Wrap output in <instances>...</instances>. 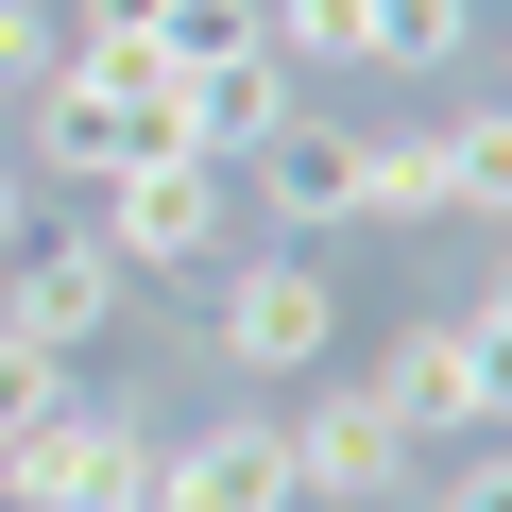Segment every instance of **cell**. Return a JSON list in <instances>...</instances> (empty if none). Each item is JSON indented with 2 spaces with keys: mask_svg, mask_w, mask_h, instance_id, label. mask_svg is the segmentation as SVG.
I'll return each mask as SVG.
<instances>
[{
  "mask_svg": "<svg viewBox=\"0 0 512 512\" xmlns=\"http://www.w3.org/2000/svg\"><path fill=\"white\" fill-rule=\"evenodd\" d=\"M376 393H393V427H410V444H478V427H512V291H478V308L410 325Z\"/></svg>",
  "mask_w": 512,
  "mask_h": 512,
  "instance_id": "obj_1",
  "label": "cell"
},
{
  "mask_svg": "<svg viewBox=\"0 0 512 512\" xmlns=\"http://www.w3.org/2000/svg\"><path fill=\"white\" fill-rule=\"evenodd\" d=\"M205 342H222V376H325V342H342L325 256H308V239H256V256H222Z\"/></svg>",
  "mask_w": 512,
  "mask_h": 512,
  "instance_id": "obj_2",
  "label": "cell"
},
{
  "mask_svg": "<svg viewBox=\"0 0 512 512\" xmlns=\"http://www.w3.org/2000/svg\"><path fill=\"white\" fill-rule=\"evenodd\" d=\"M274 427H291V495H308V512H410V461H427V444L393 427L376 376H325V393L274 410Z\"/></svg>",
  "mask_w": 512,
  "mask_h": 512,
  "instance_id": "obj_3",
  "label": "cell"
},
{
  "mask_svg": "<svg viewBox=\"0 0 512 512\" xmlns=\"http://www.w3.org/2000/svg\"><path fill=\"white\" fill-rule=\"evenodd\" d=\"M0 495H18V512H154V427L69 393L35 444H0Z\"/></svg>",
  "mask_w": 512,
  "mask_h": 512,
  "instance_id": "obj_4",
  "label": "cell"
},
{
  "mask_svg": "<svg viewBox=\"0 0 512 512\" xmlns=\"http://www.w3.org/2000/svg\"><path fill=\"white\" fill-rule=\"evenodd\" d=\"M103 325H120V256L103 239H52L35 222L18 256H0V342H18V359H86Z\"/></svg>",
  "mask_w": 512,
  "mask_h": 512,
  "instance_id": "obj_5",
  "label": "cell"
},
{
  "mask_svg": "<svg viewBox=\"0 0 512 512\" xmlns=\"http://www.w3.org/2000/svg\"><path fill=\"white\" fill-rule=\"evenodd\" d=\"M86 239L120 256V291H137V274H205V256H222V171H205V154H154V171L103 188Z\"/></svg>",
  "mask_w": 512,
  "mask_h": 512,
  "instance_id": "obj_6",
  "label": "cell"
},
{
  "mask_svg": "<svg viewBox=\"0 0 512 512\" xmlns=\"http://www.w3.org/2000/svg\"><path fill=\"white\" fill-rule=\"evenodd\" d=\"M239 171H256V222H274V239H359V120L291 103Z\"/></svg>",
  "mask_w": 512,
  "mask_h": 512,
  "instance_id": "obj_7",
  "label": "cell"
},
{
  "mask_svg": "<svg viewBox=\"0 0 512 512\" xmlns=\"http://www.w3.org/2000/svg\"><path fill=\"white\" fill-rule=\"evenodd\" d=\"M154 512H308L291 495V427L274 410H222V427L154 444Z\"/></svg>",
  "mask_w": 512,
  "mask_h": 512,
  "instance_id": "obj_8",
  "label": "cell"
},
{
  "mask_svg": "<svg viewBox=\"0 0 512 512\" xmlns=\"http://www.w3.org/2000/svg\"><path fill=\"white\" fill-rule=\"evenodd\" d=\"M291 103H308V86H291L274 52H256V35H239V52H205V69H171V137H188L205 171H239V154H256V137H274Z\"/></svg>",
  "mask_w": 512,
  "mask_h": 512,
  "instance_id": "obj_9",
  "label": "cell"
},
{
  "mask_svg": "<svg viewBox=\"0 0 512 512\" xmlns=\"http://www.w3.org/2000/svg\"><path fill=\"white\" fill-rule=\"evenodd\" d=\"M256 52H274L291 86H325V69H376V0H256Z\"/></svg>",
  "mask_w": 512,
  "mask_h": 512,
  "instance_id": "obj_10",
  "label": "cell"
},
{
  "mask_svg": "<svg viewBox=\"0 0 512 512\" xmlns=\"http://www.w3.org/2000/svg\"><path fill=\"white\" fill-rule=\"evenodd\" d=\"M444 222H495V239H512V103L444 120Z\"/></svg>",
  "mask_w": 512,
  "mask_h": 512,
  "instance_id": "obj_11",
  "label": "cell"
},
{
  "mask_svg": "<svg viewBox=\"0 0 512 512\" xmlns=\"http://www.w3.org/2000/svg\"><path fill=\"white\" fill-rule=\"evenodd\" d=\"M359 222H444V137H359Z\"/></svg>",
  "mask_w": 512,
  "mask_h": 512,
  "instance_id": "obj_12",
  "label": "cell"
},
{
  "mask_svg": "<svg viewBox=\"0 0 512 512\" xmlns=\"http://www.w3.org/2000/svg\"><path fill=\"white\" fill-rule=\"evenodd\" d=\"M52 86H69V103H171V52H154V35H69Z\"/></svg>",
  "mask_w": 512,
  "mask_h": 512,
  "instance_id": "obj_13",
  "label": "cell"
},
{
  "mask_svg": "<svg viewBox=\"0 0 512 512\" xmlns=\"http://www.w3.org/2000/svg\"><path fill=\"white\" fill-rule=\"evenodd\" d=\"M461 18L478 0H376V69H461Z\"/></svg>",
  "mask_w": 512,
  "mask_h": 512,
  "instance_id": "obj_14",
  "label": "cell"
},
{
  "mask_svg": "<svg viewBox=\"0 0 512 512\" xmlns=\"http://www.w3.org/2000/svg\"><path fill=\"white\" fill-rule=\"evenodd\" d=\"M69 410V359H18V342H0V444H35Z\"/></svg>",
  "mask_w": 512,
  "mask_h": 512,
  "instance_id": "obj_15",
  "label": "cell"
},
{
  "mask_svg": "<svg viewBox=\"0 0 512 512\" xmlns=\"http://www.w3.org/2000/svg\"><path fill=\"white\" fill-rule=\"evenodd\" d=\"M18 86H52V18H35V0H0V103H18Z\"/></svg>",
  "mask_w": 512,
  "mask_h": 512,
  "instance_id": "obj_16",
  "label": "cell"
},
{
  "mask_svg": "<svg viewBox=\"0 0 512 512\" xmlns=\"http://www.w3.org/2000/svg\"><path fill=\"white\" fill-rule=\"evenodd\" d=\"M427 512H512V444H478V461H461V478H444Z\"/></svg>",
  "mask_w": 512,
  "mask_h": 512,
  "instance_id": "obj_17",
  "label": "cell"
},
{
  "mask_svg": "<svg viewBox=\"0 0 512 512\" xmlns=\"http://www.w3.org/2000/svg\"><path fill=\"white\" fill-rule=\"evenodd\" d=\"M35 239V171H18V137H0V256Z\"/></svg>",
  "mask_w": 512,
  "mask_h": 512,
  "instance_id": "obj_18",
  "label": "cell"
},
{
  "mask_svg": "<svg viewBox=\"0 0 512 512\" xmlns=\"http://www.w3.org/2000/svg\"><path fill=\"white\" fill-rule=\"evenodd\" d=\"M171 18V0H86V35H154Z\"/></svg>",
  "mask_w": 512,
  "mask_h": 512,
  "instance_id": "obj_19",
  "label": "cell"
},
{
  "mask_svg": "<svg viewBox=\"0 0 512 512\" xmlns=\"http://www.w3.org/2000/svg\"><path fill=\"white\" fill-rule=\"evenodd\" d=\"M0 137H18V103H0Z\"/></svg>",
  "mask_w": 512,
  "mask_h": 512,
  "instance_id": "obj_20",
  "label": "cell"
},
{
  "mask_svg": "<svg viewBox=\"0 0 512 512\" xmlns=\"http://www.w3.org/2000/svg\"><path fill=\"white\" fill-rule=\"evenodd\" d=\"M495 291H512V274H495Z\"/></svg>",
  "mask_w": 512,
  "mask_h": 512,
  "instance_id": "obj_21",
  "label": "cell"
}]
</instances>
